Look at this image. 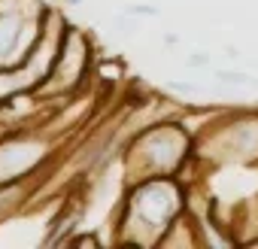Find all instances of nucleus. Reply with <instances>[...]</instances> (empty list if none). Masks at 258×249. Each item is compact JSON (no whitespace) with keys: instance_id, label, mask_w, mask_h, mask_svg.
Returning a JSON list of instances; mask_svg holds the SVG:
<instances>
[{"instance_id":"7ed1b4c3","label":"nucleus","mask_w":258,"mask_h":249,"mask_svg":"<svg viewBox=\"0 0 258 249\" xmlns=\"http://www.w3.org/2000/svg\"><path fill=\"white\" fill-rule=\"evenodd\" d=\"M185 64H188V67H210V55H207V52H191V55L185 58Z\"/></svg>"},{"instance_id":"20e7f679","label":"nucleus","mask_w":258,"mask_h":249,"mask_svg":"<svg viewBox=\"0 0 258 249\" xmlns=\"http://www.w3.org/2000/svg\"><path fill=\"white\" fill-rule=\"evenodd\" d=\"M170 88H173L176 94H198V91H201V88L191 85V82H170Z\"/></svg>"},{"instance_id":"f03ea898","label":"nucleus","mask_w":258,"mask_h":249,"mask_svg":"<svg viewBox=\"0 0 258 249\" xmlns=\"http://www.w3.org/2000/svg\"><path fill=\"white\" fill-rule=\"evenodd\" d=\"M124 16H127V19H137V16H143V19H158L161 10H158V7H149V4H127V7H124Z\"/></svg>"},{"instance_id":"f257e3e1","label":"nucleus","mask_w":258,"mask_h":249,"mask_svg":"<svg viewBox=\"0 0 258 249\" xmlns=\"http://www.w3.org/2000/svg\"><path fill=\"white\" fill-rule=\"evenodd\" d=\"M216 79H219V85H234V88L252 85V76H246L243 70H225V67H219L216 70Z\"/></svg>"}]
</instances>
